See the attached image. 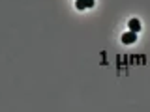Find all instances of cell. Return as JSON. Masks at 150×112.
<instances>
[{
  "mask_svg": "<svg viewBox=\"0 0 150 112\" xmlns=\"http://www.w3.org/2000/svg\"><path fill=\"white\" fill-rule=\"evenodd\" d=\"M135 41H137V34H135V32H126V34H122V43L131 45V43H135Z\"/></svg>",
  "mask_w": 150,
  "mask_h": 112,
  "instance_id": "6da1fadb",
  "label": "cell"
},
{
  "mask_svg": "<svg viewBox=\"0 0 150 112\" xmlns=\"http://www.w3.org/2000/svg\"><path fill=\"white\" fill-rule=\"evenodd\" d=\"M75 6H77V9H86V8L94 6V0H77Z\"/></svg>",
  "mask_w": 150,
  "mask_h": 112,
  "instance_id": "7a4b0ae2",
  "label": "cell"
},
{
  "mask_svg": "<svg viewBox=\"0 0 150 112\" xmlns=\"http://www.w3.org/2000/svg\"><path fill=\"white\" fill-rule=\"evenodd\" d=\"M128 26H129V32H135V34H137V32L141 30V22H139V19H131V21L128 22Z\"/></svg>",
  "mask_w": 150,
  "mask_h": 112,
  "instance_id": "3957f363",
  "label": "cell"
}]
</instances>
